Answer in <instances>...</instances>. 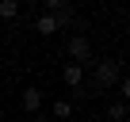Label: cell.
Returning <instances> with one entry per match:
<instances>
[{"label":"cell","mask_w":130,"mask_h":122,"mask_svg":"<svg viewBox=\"0 0 130 122\" xmlns=\"http://www.w3.org/2000/svg\"><path fill=\"white\" fill-rule=\"evenodd\" d=\"M19 15V4L15 0H0V19H15Z\"/></svg>","instance_id":"ba28073f"},{"label":"cell","mask_w":130,"mask_h":122,"mask_svg":"<svg viewBox=\"0 0 130 122\" xmlns=\"http://www.w3.org/2000/svg\"><path fill=\"white\" fill-rule=\"evenodd\" d=\"M69 57L77 61V65H84V61H92V42L84 34H73L69 38Z\"/></svg>","instance_id":"7a4b0ae2"},{"label":"cell","mask_w":130,"mask_h":122,"mask_svg":"<svg viewBox=\"0 0 130 122\" xmlns=\"http://www.w3.org/2000/svg\"><path fill=\"white\" fill-rule=\"evenodd\" d=\"M69 114H73V103L69 99H57L54 103V118H69Z\"/></svg>","instance_id":"9c48e42d"},{"label":"cell","mask_w":130,"mask_h":122,"mask_svg":"<svg viewBox=\"0 0 130 122\" xmlns=\"http://www.w3.org/2000/svg\"><path fill=\"white\" fill-rule=\"evenodd\" d=\"M50 15H54V23H57V27H69V23H73V8H69V4H61V8H57V12H50Z\"/></svg>","instance_id":"8992f818"},{"label":"cell","mask_w":130,"mask_h":122,"mask_svg":"<svg viewBox=\"0 0 130 122\" xmlns=\"http://www.w3.org/2000/svg\"><path fill=\"white\" fill-rule=\"evenodd\" d=\"M42 4H46V12H57V8L65 4V0H42Z\"/></svg>","instance_id":"8fae6325"},{"label":"cell","mask_w":130,"mask_h":122,"mask_svg":"<svg viewBox=\"0 0 130 122\" xmlns=\"http://www.w3.org/2000/svg\"><path fill=\"white\" fill-rule=\"evenodd\" d=\"M15 4H23V0H15Z\"/></svg>","instance_id":"4fadbf2b"},{"label":"cell","mask_w":130,"mask_h":122,"mask_svg":"<svg viewBox=\"0 0 130 122\" xmlns=\"http://www.w3.org/2000/svg\"><path fill=\"white\" fill-rule=\"evenodd\" d=\"M19 103H23L27 114H38V107H42V92H38V88H27V92L19 95Z\"/></svg>","instance_id":"277c9868"},{"label":"cell","mask_w":130,"mask_h":122,"mask_svg":"<svg viewBox=\"0 0 130 122\" xmlns=\"http://www.w3.org/2000/svg\"><path fill=\"white\" fill-rule=\"evenodd\" d=\"M107 118H111V122H122V118H126V103H122V99H115V103L107 107Z\"/></svg>","instance_id":"52a82bcc"},{"label":"cell","mask_w":130,"mask_h":122,"mask_svg":"<svg viewBox=\"0 0 130 122\" xmlns=\"http://www.w3.org/2000/svg\"><path fill=\"white\" fill-rule=\"evenodd\" d=\"M119 80H122L119 61H100V65H96V84H100V88H115Z\"/></svg>","instance_id":"6da1fadb"},{"label":"cell","mask_w":130,"mask_h":122,"mask_svg":"<svg viewBox=\"0 0 130 122\" xmlns=\"http://www.w3.org/2000/svg\"><path fill=\"white\" fill-rule=\"evenodd\" d=\"M35 31H38L42 38H50V34L57 31V23H54V15H50V12H46V15H38V19H35Z\"/></svg>","instance_id":"5b68a950"},{"label":"cell","mask_w":130,"mask_h":122,"mask_svg":"<svg viewBox=\"0 0 130 122\" xmlns=\"http://www.w3.org/2000/svg\"><path fill=\"white\" fill-rule=\"evenodd\" d=\"M35 122H46V118H42V114H35Z\"/></svg>","instance_id":"7c38bea8"},{"label":"cell","mask_w":130,"mask_h":122,"mask_svg":"<svg viewBox=\"0 0 130 122\" xmlns=\"http://www.w3.org/2000/svg\"><path fill=\"white\" fill-rule=\"evenodd\" d=\"M119 95H122V99H130V76H122V80H119Z\"/></svg>","instance_id":"30bf717a"},{"label":"cell","mask_w":130,"mask_h":122,"mask_svg":"<svg viewBox=\"0 0 130 122\" xmlns=\"http://www.w3.org/2000/svg\"><path fill=\"white\" fill-rule=\"evenodd\" d=\"M61 80H65V88H80V84H84V65L69 61V65H65V73H61Z\"/></svg>","instance_id":"3957f363"}]
</instances>
